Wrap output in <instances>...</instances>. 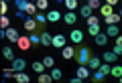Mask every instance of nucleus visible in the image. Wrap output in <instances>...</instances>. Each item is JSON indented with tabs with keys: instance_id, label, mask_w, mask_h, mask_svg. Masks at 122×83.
<instances>
[{
	"instance_id": "1",
	"label": "nucleus",
	"mask_w": 122,
	"mask_h": 83,
	"mask_svg": "<svg viewBox=\"0 0 122 83\" xmlns=\"http://www.w3.org/2000/svg\"><path fill=\"white\" fill-rule=\"evenodd\" d=\"M75 57H77V63H79V65H87V61H90V49H87V47H81V49L77 51Z\"/></svg>"
},
{
	"instance_id": "2",
	"label": "nucleus",
	"mask_w": 122,
	"mask_h": 83,
	"mask_svg": "<svg viewBox=\"0 0 122 83\" xmlns=\"http://www.w3.org/2000/svg\"><path fill=\"white\" fill-rule=\"evenodd\" d=\"M69 39H71V43H81V41H83V31L73 28V31L69 32Z\"/></svg>"
},
{
	"instance_id": "3",
	"label": "nucleus",
	"mask_w": 122,
	"mask_h": 83,
	"mask_svg": "<svg viewBox=\"0 0 122 83\" xmlns=\"http://www.w3.org/2000/svg\"><path fill=\"white\" fill-rule=\"evenodd\" d=\"M37 26H41V24H39V22H37L33 16H29V18L25 20V28H26L29 32H35V28H37Z\"/></svg>"
},
{
	"instance_id": "4",
	"label": "nucleus",
	"mask_w": 122,
	"mask_h": 83,
	"mask_svg": "<svg viewBox=\"0 0 122 83\" xmlns=\"http://www.w3.org/2000/svg\"><path fill=\"white\" fill-rule=\"evenodd\" d=\"M26 67V61L25 59H12V71L16 73V71H25Z\"/></svg>"
},
{
	"instance_id": "5",
	"label": "nucleus",
	"mask_w": 122,
	"mask_h": 83,
	"mask_svg": "<svg viewBox=\"0 0 122 83\" xmlns=\"http://www.w3.org/2000/svg\"><path fill=\"white\" fill-rule=\"evenodd\" d=\"M51 47L63 49V47H65V37H63V35H55V37H53V45H51Z\"/></svg>"
},
{
	"instance_id": "6",
	"label": "nucleus",
	"mask_w": 122,
	"mask_h": 83,
	"mask_svg": "<svg viewBox=\"0 0 122 83\" xmlns=\"http://www.w3.org/2000/svg\"><path fill=\"white\" fill-rule=\"evenodd\" d=\"M6 37H8V41H12V43H18V39H20V35H18L16 28H6Z\"/></svg>"
},
{
	"instance_id": "7",
	"label": "nucleus",
	"mask_w": 122,
	"mask_h": 83,
	"mask_svg": "<svg viewBox=\"0 0 122 83\" xmlns=\"http://www.w3.org/2000/svg\"><path fill=\"white\" fill-rule=\"evenodd\" d=\"M94 41H96L98 47H106V43H108V35H106V32H98V35L94 37Z\"/></svg>"
},
{
	"instance_id": "8",
	"label": "nucleus",
	"mask_w": 122,
	"mask_h": 83,
	"mask_svg": "<svg viewBox=\"0 0 122 83\" xmlns=\"http://www.w3.org/2000/svg\"><path fill=\"white\" fill-rule=\"evenodd\" d=\"M41 43H43L45 47H51V45H53V37H51V32H41Z\"/></svg>"
},
{
	"instance_id": "9",
	"label": "nucleus",
	"mask_w": 122,
	"mask_h": 83,
	"mask_svg": "<svg viewBox=\"0 0 122 83\" xmlns=\"http://www.w3.org/2000/svg\"><path fill=\"white\" fill-rule=\"evenodd\" d=\"M87 65H90V69H92V71H96L98 67L102 65V59H100V57H90V61H87Z\"/></svg>"
},
{
	"instance_id": "10",
	"label": "nucleus",
	"mask_w": 122,
	"mask_h": 83,
	"mask_svg": "<svg viewBox=\"0 0 122 83\" xmlns=\"http://www.w3.org/2000/svg\"><path fill=\"white\" fill-rule=\"evenodd\" d=\"M102 59H104V63H114V61L118 59V55H116L114 51H106V53H104V57H102Z\"/></svg>"
},
{
	"instance_id": "11",
	"label": "nucleus",
	"mask_w": 122,
	"mask_h": 83,
	"mask_svg": "<svg viewBox=\"0 0 122 83\" xmlns=\"http://www.w3.org/2000/svg\"><path fill=\"white\" fill-rule=\"evenodd\" d=\"M12 77L16 79L18 83H29V81H30V79H29V75H26V73H22V71H16V73H14Z\"/></svg>"
},
{
	"instance_id": "12",
	"label": "nucleus",
	"mask_w": 122,
	"mask_h": 83,
	"mask_svg": "<svg viewBox=\"0 0 122 83\" xmlns=\"http://www.w3.org/2000/svg\"><path fill=\"white\" fill-rule=\"evenodd\" d=\"M59 18H61V12H59V10H49V12H47V20H49V22H57Z\"/></svg>"
},
{
	"instance_id": "13",
	"label": "nucleus",
	"mask_w": 122,
	"mask_h": 83,
	"mask_svg": "<svg viewBox=\"0 0 122 83\" xmlns=\"http://www.w3.org/2000/svg\"><path fill=\"white\" fill-rule=\"evenodd\" d=\"M30 45H33V43H30V39H29V37H20V39H18V47H20L22 51H26V49H29Z\"/></svg>"
},
{
	"instance_id": "14",
	"label": "nucleus",
	"mask_w": 122,
	"mask_h": 83,
	"mask_svg": "<svg viewBox=\"0 0 122 83\" xmlns=\"http://www.w3.org/2000/svg\"><path fill=\"white\" fill-rule=\"evenodd\" d=\"M77 77L87 79V77H90V69H87L86 65H79V67H77Z\"/></svg>"
},
{
	"instance_id": "15",
	"label": "nucleus",
	"mask_w": 122,
	"mask_h": 83,
	"mask_svg": "<svg viewBox=\"0 0 122 83\" xmlns=\"http://www.w3.org/2000/svg\"><path fill=\"white\" fill-rule=\"evenodd\" d=\"M63 20H65L67 24H73V22L77 20V16H75V10H69V12H67L65 16H63Z\"/></svg>"
},
{
	"instance_id": "16",
	"label": "nucleus",
	"mask_w": 122,
	"mask_h": 83,
	"mask_svg": "<svg viewBox=\"0 0 122 83\" xmlns=\"http://www.w3.org/2000/svg\"><path fill=\"white\" fill-rule=\"evenodd\" d=\"M104 18H106V22H108V24H116L122 16H120V14H116V12H112V14H108V16H104Z\"/></svg>"
},
{
	"instance_id": "17",
	"label": "nucleus",
	"mask_w": 122,
	"mask_h": 83,
	"mask_svg": "<svg viewBox=\"0 0 122 83\" xmlns=\"http://www.w3.org/2000/svg\"><path fill=\"white\" fill-rule=\"evenodd\" d=\"M33 18H35V20L39 22L41 26H43L45 22H47V14H43V10H39V12H37V14H35V16H33Z\"/></svg>"
},
{
	"instance_id": "18",
	"label": "nucleus",
	"mask_w": 122,
	"mask_h": 83,
	"mask_svg": "<svg viewBox=\"0 0 122 83\" xmlns=\"http://www.w3.org/2000/svg\"><path fill=\"white\" fill-rule=\"evenodd\" d=\"M118 32H120V31H118L116 24H108V28H106V35H108V37H118Z\"/></svg>"
},
{
	"instance_id": "19",
	"label": "nucleus",
	"mask_w": 122,
	"mask_h": 83,
	"mask_svg": "<svg viewBox=\"0 0 122 83\" xmlns=\"http://www.w3.org/2000/svg\"><path fill=\"white\" fill-rule=\"evenodd\" d=\"M92 10H94V8H92L90 4H86V6H81V8H79V14H81V16H86V18H90V16H92Z\"/></svg>"
},
{
	"instance_id": "20",
	"label": "nucleus",
	"mask_w": 122,
	"mask_h": 83,
	"mask_svg": "<svg viewBox=\"0 0 122 83\" xmlns=\"http://www.w3.org/2000/svg\"><path fill=\"white\" fill-rule=\"evenodd\" d=\"M30 67H33V69H35L37 73H43V71L47 69V67H45V63H43V61H35V63H33V65H30Z\"/></svg>"
},
{
	"instance_id": "21",
	"label": "nucleus",
	"mask_w": 122,
	"mask_h": 83,
	"mask_svg": "<svg viewBox=\"0 0 122 83\" xmlns=\"http://www.w3.org/2000/svg\"><path fill=\"white\" fill-rule=\"evenodd\" d=\"M14 6H16V10H26L29 0H14Z\"/></svg>"
},
{
	"instance_id": "22",
	"label": "nucleus",
	"mask_w": 122,
	"mask_h": 83,
	"mask_svg": "<svg viewBox=\"0 0 122 83\" xmlns=\"http://www.w3.org/2000/svg\"><path fill=\"white\" fill-rule=\"evenodd\" d=\"M63 59H73V47H63Z\"/></svg>"
},
{
	"instance_id": "23",
	"label": "nucleus",
	"mask_w": 122,
	"mask_h": 83,
	"mask_svg": "<svg viewBox=\"0 0 122 83\" xmlns=\"http://www.w3.org/2000/svg\"><path fill=\"white\" fill-rule=\"evenodd\" d=\"M2 55H4L8 61H12V59H14V51H12L10 47H4V49H2Z\"/></svg>"
},
{
	"instance_id": "24",
	"label": "nucleus",
	"mask_w": 122,
	"mask_h": 83,
	"mask_svg": "<svg viewBox=\"0 0 122 83\" xmlns=\"http://www.w3.org/2000/svg\"><path fill=\"white\" fill-rule=\"evenodd\" d=\"M100 12H102V16H108V14H112V6H110V4H102L100 6Z\"/></svg>"
},
{
	"instance_id": "25",
	"label": "nucleus",
	"mask_w": 122,
	"mask_h": 83,
	"mask_svg": "<svg viewBox=\"0 0 122 83\" xmlns=\"http://www.w3.org/2000/svg\"><path fill=\"white\" fill-rule=\"evenodd\" d=\"M39 81H41V83H51L53 77H51V73H49V75H47V73H39Z\"/></svg>"
},
{
	"instance_id": "26",
	"label": "nucleus",
	"mask_w": 122,
	"mask_h": 83,
	"mask_svg": "<svg viewBox=\"0 0 122 83\" xmlns=\"http://www.w3.org/2000/svg\"><path fill=\"white\" fill-rule=\"evenodd\" d=\"M104 77H106V75L102 73L100 69H96V71H94V75H92V81H102Z\"/></svg>"
},
{
	"instance_id": "27",
	"label": "nucleus",
	"mask_w": 122,
	"mask_h": 83,
	"mask_svg": "<svg viewBox=\"0 0 122 83\" xmlns=\"http://www.w3.org/2000/svg\"><path fill=\"white\" fill-rule=\"evenodd\" d=\"M110 75H114V77H120V75H122V65H114L112 71H110Z\"/></svg>"
},
{
	"instance_id": "28",
	"label": "nucleus",
	"mask_w": 122,
	"mask_h": 83,
	"mask_svg": "<svg viewBox=\"0 0 122 83\" xmlns=\"http://www.w3.org/2000/svg\"><path fill=\"white\" fill-rule=\"evenodd\" d=\"M0 26H2V28H10V22H8V16H6V14L0 16Z\"/></svg>"
},
{
	"instance_id": "29",
	"label": "nucleus",
	"mask_w": 122,
	"mask_h": 83,
	"mask_svg": "<svg viewBox=\"0 0 122 83\" xmlns=\"http://www.w3.org/2000/svg\"><path fill=\"white\" fill-rule=\"evenodd\" d=\"M35 4H37V8H39V10H47V6H49V0H37Z\"/></svg>"
},
{
	"instance_id": "30",
	"label": "nucleus",
	"mask_w": 122,
	"mask_h": 83,
	"mask_svg": "<svg viewBox=\"0 0 122 83\" xmlns=\"http://www.w3.org/2000/svg\"><path fill=\"white\" fill-rule=\"evenodd\" d=\"M51 77H53V81H59V79H61V71L57 69V67L51 69Z\"/></svg>"
},
{
	"instance_id": "31",
	"label": "nucleus",
	"mask_w": 122,
	"mask_h": 83,
	"mask_svg": "<svg viewBox=\"0 0 122 83\" xmlns=\"http://www.w3.org/2000/svg\"><path fill=\"white\" fill-rule=\"evenodd\" d=\"M63 2H65V6H67L69 10H75V8H77V0H63Z\"/></svg>"
},
{
	"instance_id": "32",
	"label": "nucleus",
	"mask_w": 122,
	"mask_h": 83,
	"mask_svg": "<svg viewBox=\"0 0 122 83\" xmlns=\"http://www.w3.org/2000/svg\"><path fill=\"white\" fill-rule=\"evenodd\" d=\"M87 26H90V35L92 37H96L100 32V24H87Z\"/></svg>"
},
{
	"instance_id": "33",
	"label": "nucleus",
	"mask_w": 122,
	"mask_h": 83,
	"mask_svg": "<svg viewBox=\"0 0 122 83\" xmlns=\"http://www.w3.org/2000/svg\"><path fill=\"white\" fill-rule=\"evenodd\" d=\"M29 39H30V43H33V45H37V43H41V37L37 35V32H30V35H29Z\"/></svg>"
},
{
	"instance_id": "34",
	"label": "nucleus",
	"mask_w": 122,
	"mask_h": 83,
	"mask_svg": "<svg viewBox=\"0 0 122 83\" xmlns=\"http://www.w3.org/2000/svg\"><path fill=\"white\" fill-rule=\"evenodd\" d=\"M43 63H45V67H53V65H55V59H53V57H45Z\"/></svg>"
},
{
	"instance_id": "35",
	"label": "nucleus",
	"mask_w": 122,
	"mask_h": 83,
	"mask_svg": "<svg viewBox=\"0 0 122 83\" xmlns=\"http://www.w3.org/2000/svg\"><path fill=\"white\" fill-rule=\"evenodd\" d=\"M98 69H100V71H102L104 75H110V71H112V67H110V65H100Z\"/></svg>"
},
{
	"instance_id": "36",
	"label": "nucleus",
	"mask_w": 122,
	"mask_h": 83,
	"mask_svg": "<svg viewBox=\"0 0 122 83\" xmlns=\"http://www.w3.org/2000/svg\"><path fill=\"white\" fill-rule=\"evenodd\" d=\"M87 4H90L92 8H100V6H102V4H100V0H87Z\"/></svg>"
},
{
	"instance_id": "37",
	"label": "nucleus",
	"mask_w": 122,
	"mask_h": 83,
	"mask_svg": "<svg viewBox=\"0 0 122 83\" xmlns=\"http://www.w3.org/2000/svg\"><path fill=\"white\" fill-rule=\"evenodd\" d=\"M98 22H100V18H98V16H94V14H92V16L87 18V24H98Z\"/></svg>"
},
{
	"instance_id": "38",
	"label": "nucleus",
	"mask_w": 122,
	"mask_h": 83,
	"mask_svg": "<svg viewBox=\"0 0 122 83\" xmlns=\"http://www.w3.org/2000/svg\"><path fill=\"white\" fill-rule=\"evenodd\" d=\"M2 75H4V79H8V77H12V75H14V71L12 69H4V71H2Z\"/></svg>"
},
{
	"instance_id": "39",
	"label": "nucleus",
	"mask_w": 122,
	"mask_h": 83,
	"mask_svg": "<svg viewBox=\"0 0 122 83\" xmlns=\"http://www.w3.org/2000/svg\"><path fill=\"white\" fill-rule=\"evenodd\" d=\"M6 10H8V4H6V2H2V4H0V12L6 14Z\"/></svg>"
},
{
	"instance_id": "40",
	"label": "nucleus",
	"mask_w": 122,
	"mask_h": 83,
	"mask_svg": "<svg viewBox=\"0 0 122 83\" xmlns=\"http://www.w3.org/2000/svg\"><path fill=\"white\" fill-rule=\"evenodd\" d=\"M116 2H118V0H106V4H110V6H114Z\"/></svg>"
},
{
	"instance_id": "41",
	"label": "nucleus",
	"mask_w": 122,
	"mask_h": 83,
	"mask_svg": "<svg viewBox=\"0 0 122 83\" xmlns=\"http://www.w3.org/2000/svg\"><path fill=\"white\" fill-rule=\"evenodd\" d=\"M118 81H120V83H122V75H120V77H118Z\"/></svg>"
},
{
	"instance_id": "42",
	"label": "nucleus",
	"mask_w": 122,
	"mask_h": 83,
	"mask_svg": "<svg viewBox=\"0 0 122 83\" xmlns=\"http://www.w3.org/2000/svg\"><path fill=\"white\" fill-rule=\"evenodd\" d=\"M29 2H37V0H29Z\"/></svg>"
},
{
	"instance_id": "43",
	"label": "nucleus",
	"mask_w": 122,
	"mask_h": 83,
	"mask_svg": "<svg viewBox=\"0 0 122 83\" xmlns=\"http://www.w3.org/2000/svg\"><path fill=\"white\" fill-rule=\"evenodd\" d=\"M120 16H122V10H120Z\"/></svg>"
}]
</instances>
